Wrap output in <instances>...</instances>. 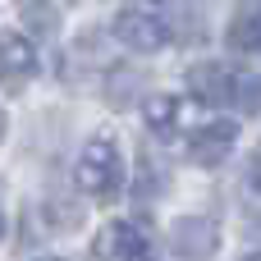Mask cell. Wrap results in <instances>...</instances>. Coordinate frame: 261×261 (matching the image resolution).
<instances>
[{"mask_svg":"<svg viewBox=\"0 0 261 261\" xmlns=\"http://www.w3.org/2000/svg\"><path fill=\"white\" fill-rule=\"evenodd\" d=\"M96 257H106V261H147V234L138 225H128V220H115V225L101 229Z\"/></svg>","mask_w":261,"mask_h":261,"instance_id":"obj_5","label":"cell"},{"mask_svg":"<svg viewBox=\"0 0 261 261\" xmlns=\"http://www.w3.org/2000/svg\"><path fill=\"white\" fill-rule=\"evenodd\" d=\"M41 261H60V257H41Z\"/></svg>","mask_w":261,"mask_h":261,"instance_id":"obj_17","label":"cell"},{"mask_svg":"<svg viewBox=\"0 0 261 261\" xmlns=\"http://www.w3.org/2000/svg\"><path fill=\"white\" fill-rule=\"evenodd\" d=\"M257 14H261V9H257Z\"/></svg>","mask_w":261,"mask_h":261,"instance_id":"obj_18","label":"cell"},{"mask_svg":"<svg viewBox=\"0 0 261 261\" xmlns=\"http://www.w3.org/2000/svg\"><path fill=\"white\" fill-rule=\"evenodd\" d=\"M142 73H133V69H110V78H106V101L115 106V110H124V106H133V96L142 92Z\"/></svg>","mask_w":261,"mask_h":261,"instance_id":"obj_9","label":"cell"},{"mask_svg":"<svg viewBox=\"0 0 261 261\" xmlns=\"http://www.w3.org/2000/svg\"><path fill=\"white\" fill-rule=\"evenodd\" d=\"M239 78L225 69V64H197L193 73H188V87H193V96L197 101H206V106H225V101H234L239 96V87H234Z\"/></svg>","mask_w":261,"mask_h":261,"instance_id":"obj_6","label":"cell"},{"mask_svg":"<svg viewBox=\"0 0 261 261\" xmlns=\"http://www.w3.org/2000/svg\"><path fill=\"white\" fill-rule=\"evenodd\" d=\"M234 142H239V128H234L229 119H220V124H206V128H197V138H193L188 156H193L197 165H220V161L234 151Z\"/></svg>","mask_w":261,"mask_h":261,"instance_id":"obj_7","label":"cell"},{"mask_svg":"<svg viewBox=\"0 0 261 261\" xmlns=\"http://www.w3.org/2000/svg\"><path fill=\"white\" fill-rule=\"evenodd\" d=\"M248 179H252V188L261 193V147L252 151V156H248Z\"/></svg>","mask_w":261,"mask_h":261,"instance_id":"obj_12","label":"cell"},{"mask_svg":"<svg viewBox=\"0 0 261 261\" xmlns=\"http://www.w3.org/2000/svg\"><path fill=\"white\" fill-rule=\"evenodd\" d=\"M0 133H5V115H0Z\"/></svg>","mask_w":261,"mask_h":261,"instance_id":"obj_16","label":"cell"},{"mask_svg":"<svg viewBox=\"0 0 261 261\" xmlns=\"http://www.w3.org/2000/svg\"><path fill=\"white\" fill-rule=\"evenodd\" d=\"M133 5H142V9H156V5H170V0H133Z\"/></svg>","mask_w":261,"mask_h":261,"instance_id":"obj_13","label":"cell"},{"mask_svg":"<svg viewBox=\"0 0 261 261\" xmlns=\"http://www.w3.org/2000/svg\"><path fill=\"white\" fill-rule=\"evenodd\" d=\"M243 261H261V252H257V257H243Z\"/></svg>","mask_w":261,"mask_h":261,"instance_id":"obj_15","label":"cell"},{"mask_svg":"<svg viewBox=\"0 0 261 261\" xmlns=\"http://www.w3.org/2000/svg\"><path fill=\"white\" fill-rule=\"evenodd\" d=\"M229 46L234 50H257L261 46V14H239L234 23H229Z\"/></svg>","mask_w":261,"mask_h":261,"instance_id":"obj_11","label":"cell"},{"mask_svg":"<svg viewBox=\"0 0 261 261\" xmlns=\"http://www.w3.org/2000/svg\"><path fill=\"white\" fill-rule=\"evenodd\" d=\"M170 243H174L179 257L206 261V257H216V248H220V229H216L211 220H202V216H188V220H174Z\"/></svg>","mask_w":261,"mask_h":261,"instance_id":"obj_4","label":"cell"},{"mask_svg":"<svg viewBox=\"0 0 261 261\" xmlns=\"http://www.w3.org/2000/svg\"><path fill=\"white\" fill-rule=\"evenodd\" d=\"M37 73V46L23 32H0V87L18 92Z\"/></svg>","mask_w":261,"mask_h":261,"instance_id":"obj_2","label":"cell"},{"mask_svg":"<svg viewBox=\"0 0 261 261\" xmlns=\"http://www.w3.org/2000/svg\"><path fill=\"white\" fill-rule=\"evenodd\" d=\"M142 115H147V124H151V133H174L179 128V119H184V101H174V96H151L147 106H142Z\"/></svg>","mask_w":261,"mask_h":261,"instance_id":"obj_8","label":"cell"},{"mask_svg":"<svg viewBox=\"0 0 261 261\" xmlns=\"http://www.w3.org/2000/svg\"><path fill=\"white\" fill-rule=\"evenodd\" d=\"M115 37L128 46V50H138V55H151V50H161L165 46V23L156 18V14H147V9H124L119 18H115Z\"/></svg>","mask_w":261,"mask_h":261,"instance_id":"obj_3","label":"cell"},{"mask_svg":"<svg viewBox=\"0 0 261 261\" xmlns=\"http://www.w3.org/2000/svg\"><path fill=\"white\" fill-rule=\"evenodd\" d=\"M18 14H23V23H28L37 37H55V28H60V14L50 9V0H23Z\"/></svg>","mask_w":261,"mask_h":261,"instance_id":"obj_10","label":"cell"},{"mask_svg":"<svg viewBox=\"0 0 261 261\" xmlns=\"http://www.w3.org/2000/svg\"><path fill=\"white\" fill-rule=\"evenodd\" d=\"M73 184L96 197V202H115L119 188H124V165H119V151L110 138H92L78 156V170H73Z\"/></svg>","mask_w":261,"mask_h":261,"instance_id":"obj_1","label":"cell"},{"mask_svg":"<svg viewBox=\"0 0 261 261\" xmlns=\"http://www.w3.org/2000/svg\"><path fill=\"white\" fill-rule=\"evenodd\" d=\"M0 234H5V211H0Z\"/></svg>","mask_w":261,"mask_h":261,"instance_id":"obj_14","label":"cell"}]
</instances>
